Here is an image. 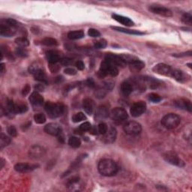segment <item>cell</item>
<instances>
[{
	"label": "cell",
	"instance_id": "e0dca14e",
	"mask_svg": "<svg viewBox=\"0 0 192 192\" xmlns=\"http://www.w3.org/2000/svg\"><path fill=\"white\" fill-rule=\"evenodd\" d=\"M111 65H112V64L108 61H107V60H104V62H102V63L101 64L100 68H99L98 73V77H101V78H103V77H105L107 75H109Z\"/></svg>",
	"mask_w": 192,
	"mask_h": 192
},
{
	"label": "cell",
	"instance_id": "60d3db41",
	"mask_svg": "<svg viewBox=\"0 0 192 192\" xmlns=\"http://www.w3.org/2000/svg\"><path fill=\"white\" fill-rule=\"evenodd\" d=\"M148 98L150 102H153V103H158L161 101V96L156 93H150L148 95Z\"/></svg>",
	"mask_w": 192,
	"mask_h": 192
},
{
	"label": "cell",
	"instance_id": "52a82bcc",
	"mask_svg": "<svg viewBox=\"0 0 192 192\" xmlns=\"http://www.w3.org/2000/svg\"><path fill=\"white\" fill-rule=\"evenodd\" d=\"M146 110V104L144 102L140 101L136 102L131 106L130 113L131 116L134 117H139L144 114Z\"/></svg>",
	"mask_w": 192,
	"mask_h": 192
},
{
	"label": "cell",
	"instance_id": "30bf717a",
	"mask_svg": "<svg viewBox=\"0 0 192 192\" xmlns=\"http://www.w3.org/2000/svg\"><path fill=\"white\" fill-rule=\"evenodd\" d=\"M152 70L153 71L156 72L158 75L169 76V77H171L172 71H173V69L171 68V67L164 63L157 64V65H155Z\"/></svg>",
	"mask_w": 192,
	"mask_h": 192
},
{
	"label": "cell",
	"instance_id": "d6a6232c",
	"mask_svg": "<svg viewBox=\"0 0 192 192\" xmlns=\"http://www.w3.org/2000/svg\"><path fill=\"white\" fill-rule=\"evenodd\" d=\"M130 66L133 68V70L135 71H140L141 69H143L145 67V63L143 61H141L140 60L137 59L136 61L133 62Z\"/></svg>",
	"mask_w": 192,
	"mask_h": 192
},
{
	"label": "cell",
	"instance_id": "cb8c5ba5",
	"mask_svg": "<svg viewBox=\"0 0 192 192\" xmlns=\"http://www.w3.org/2000/svg\"><path fill=\"white\" fill-rule=\"evenodd\" d=\"M111 29H113L116 30V31H117V32H121V33H126V34H129V35H142L144 34V33H142V32L137 31V30L129 29L119 27V26H111Z\"/></svg>",
	"mask_w": 192,
	"mask_h": 192
},
{
	"label": "cell",
	"instance_id": "2e32d148",
	"mask_svg": "<svg viewBox=\"0 0 192 192\" xmlns=\"http://www.w3.org/2000/svg\"><path fill=\"white\" fill-rule=\"evenodd\" d=\"M109 116V108L107 105H101L97 109L95 112V120L100 121L103 120L108 117Z\"/></svg>",
	"mask_w": 192,
	"mask_h": 192
},
{
	"label": "cell",
	"instance_id": "94428289",
	"mask_svg": "<svg viewBox=\"0 0 192 192\" xmlns=\"http://www.w3.org/2000/svg\"><path fill=\"white\" fill-rule=\"evenodd\" d=\"M89 133H91L92 134H94V135H95V134H98V132L97 129H96V128L92 127V128L90 129V130H89Z\"/></svg>",
	"mask_w": 192,
	"mask_h": 192
},
{
	"label": "cell",
	"instance_id": "74e56055",
	"mask_svg": "<svg viewBox=\"0 0 192 192\" xmlns=\"http://www.w3.org/2000/svg\"><path fill=\"white\" fill-rule=\"evenodd\" d=\"M41 68V64L38 62H35L30 65L29 68V73H31L32 75H34L37 71H38Z\"/></svg>",
	"mask_w": 192,
	"mask_h": 192
},
{
	"label": "cell",
	"instance_id": "d6986e66",
	"mask_svg": "<svg viewBox=\"0 0 192 192\" xmlns=\"http://www.w3.org/2000/svg\"><path fill=\"white\" fill-rule=\"evenodd\" d=\"M174 104L176 107H177L179 109H184V110H188L190 113L192 111L191 103L188 99H180V100L175 101Z\"/></svg>",
	"mask_w": 192,
	"mask_h": 192
},
{
	"label": "cell",
	"instance_id": "5bb4252c",
	"mask_svg": "<svg viewBox=\"0 0 192 192\" xmlns=\"http://www.w3.org/2000/svg\"><path fill=\"white\" fill-rule=\"evenodd\" d=\"M38 164H29L27 163H18L14 166V170L18 173H26V172L33 171L37 167Z\"/></svg>",
	"mask_w": 192,
	"mask_h": 192
},
{
	"label": "cell",
	"instance_id": "ab89813d",
	"mask_svg": "<svg viewBox=\"0 0 192 192\" xmlns=\"http://www.w3.org/2000/svg\"><path fill=\"white\" fill-rule=\"evenodd\" d=\"M107 130H108V126L104 122H101L99 123L98 126V134L104 135L106 134Z\"/></svg>",
	"mask_w": 192,
	"mask_h": 192
},
{
	"label": "cell",
	"instance_id": "83f0119b",
	"mask_svg": "<svg viewBox=\"0 0 192 192\" xmlns=\"http://www.w3.org/2000/svg\"><path fill=\"white\" fill-rule=\"evenodd\" d=\"M15 43L17 45L20 47V48H27L29 45V41L26 37H18L17 38L15 39Z\"/></svg>",
	"mask_w": 192,
	"mask_h": 192
},
{
	"label": "cell",
	"instance_id": "1f68e13d",
	"mask_svg": "<svg viewBox=\"0 0 192 192\" xmlns=\"http://www.w3.org/2000/svg\"><path fill=\"white\" fill-rule=\"evenodd\" d=\"M42 44L45 45V46H56L58 44V42L56 40L53 38H50V37H47L44 38L41 41Z\"/></svg>",
	"mask_w": 192,
	"mask_h": 192
},
{
	"label": "cell",
	"instance_id": "4dcf8cb0",
	"mask_svg": "<svg viewBox=\"0 0 192 192\" xmlns=\"http://www.w3.org/2000/svg\"><path fill=\"white\" fill-rule=\"evenodd\" d=\"M11 143V139L10 137H8V136H6V134H4L3 133H2L1 135H0V148L3 149L6 146H8Z\"/></svg>",
	"mask_w": 192,
	"mask_h": 192
},
{
	"label": "cell",
	"instance_id": "603a6c76",
	"mask_svg": "<svg viewBox=\"0 0 192 192\" xmlns=\"http://www.w3.org/2000/svg\"><path fill=\"white\" fill-rule=\"evenodd\" d=\"M46 56L50 64H57L61 60V58H60V56L59 55V53L57 52L53 51V50H49V51L47 52Z\"/></svg>",
	"mask_w": 192,
	"mask_h": 192
},
{
	"label": "cell",
	"instance_id": "44dd1931",
	"mask_svg": "<svg viewBox=\"0 0 192 192\" xmlns=\"http://www.w3.org/2000/svg\"><path fill=\"white\" fill-rule=\"evenodd\" d=\"M80 178L78 176H74L68 180L67 182V188L71 191H79L82 186H80Z\"/></svg>",
	"mask_w": 192,
	"mask_h": 192
},
{
	"label": "cell",
	"instance_id": "ffe728a7",
	"mask_svg": "<svg viewBox=\"0 0 192 192\" xmlns=\"http://www.w3.org/2000/svg\"><path fill=\"white\" fill-rule=\"evenodd\" d=\"M29 102L35 107H38L43 104L44 98L38 92H34L29 96Z\"/></svg>",
	"mask_w": 192,
	"mask_h": 192
},
{
	"label": "cell",
	"instance_id": "bcb514c9",
	"mask_svg": "<svg viewBox=\"0 0 192 192\" xmlns=\"http://www.w3.org/2000/svg\"><path fill=\"white\" fill-rule=\"evenodd\" d=\"M91 128H92L91 124L89 123V122H84V123H83L80 126L79 130H80V131H82V132H85V131H89V130H90Z\"/></svg>",
	"mask_w": 192,
	"mask_h": 192
},
{
	"label": "cell",
	"instance_id": "91938a15",
	"mask_svg": "<svg viewBox=\"0 0 192 192\" xmlns=\"http://www.w3.org/2000/svg\"><path fill=\"white\" fill-rule=\"evenodd\" d=\"M50 68L52 72H56L58 71L59 69H60V67H59L56 64H50Z\"/></svg>",
	"mask_w": 192,
	"mask_h": 192
},
{
	"label": "cell",
	"instance_id": "7a4b0ae2",
	"mask_svg": "<svg viewBox=\"0 0 192 192\" xmlns=\"http://www.w3.org/2000/svg\"><path fill=\"white\" fill-rule=\"evenodd\" d=\"M44 109L49 117L52 119H56L57 117H60L64 113L65 106L61 103L47 102L44 105Z\"/></svg>",
	"mask_w": 192,
	"mask_h": 192
},
{
	"label": "cell",
	"instance_id": "6da1fadb",
	"mask_svg": "<svg viewBox=\"0 0 192 192\" xmlns=\"http://www.w3.org/2000/svg\"><path fill=\"white\" fill-rule=\"evenodd\" d=\"M99 173L104 176H115L119 171V167L117 163L111 159H103L98 165Z\"/></svg>",
	"mask_w": 192,
	"mask_h": 192
},
{
	"label": "cell",
	"instance_id": "f546056e",
	"mask_svg": "<svg viewBox=\"0 0 192 192\" xmlns=\"http://www.w3.org/2000/svg\"><path fill=\"white\" fill-rule=\"evenodd\" d=\"M68 144L72 148H79L81 145V140L77 137H71L68 139Z\"/></svg>",
	"mask_w": 192,
	"mask_h": 192
},
{
	"label": "cell",
	"instance_id": "7dc6e473",
	"mask_svg": "<svg viewBox=\"0 0 192 192\" xmlns=\"http://www.w3.org/2000/svg\"><path fill=\"white\" fill-rule=\"evenodd\" d=\"M8 133L11 137H17V131L14 125H11L8 128Z\"/></svg>",
	"mask_w": 192,
	"mask_h": 192
},
{
	"label": "cell",
	"instance_id": "6125c7cd",
	"mask_svg": "<svg viewBox=\"0 0 192 192\" xmlns=\"http://www.w3.org/2000/svg\"><path fill=\"white\" fill-rule=\"evenodd\" d=\"M6 71V67H5V64L2 63L1 64V75H3V74H4Z\"/></svg>",
	"mask_w": 192,
	"mask_h": 192
},
{
	"label": "cell",
	"instance_id": "484cf974",
	"mask_svg": "<svg viewBox=\"0 0 192 192\" xmlns=\"http://www.w3.org/2000/svg\"><path fill=\"white\" fill-rule=\"evenodd\" d=\"M35 77V80L37 81H39L44 83H48V80H47V76L45 75L44 71L42 70V68L37 71L33 75Z\"/></svg>",
	"mask_w": 192,
	"mask_h": 192
},
{
	"label": "cell",
	"instance_id": "816d5d0a",
	"mask_svg": "<svg viewBox=\"0 0 192 192\" xmlns=\"http://www.w3.org/2000/svg\"><path fill=\"white\" fill-rule=\"evenodd\" d=\"M64 72L68 75H75L77 74V71L73 68H66L64 70Z\"/></svg>",
	"mask_w": 192,
	"mask_h": 192
},
{
	"label": "cell",
	"instance_id": "f907efd6",
	"mask_svg": "<svg viewBox=\"0 0 192 192\" xmlns=\"http://www.w3.org/2000/svg\"><path fill=\"white\" fill-rule=\"evenodd\" d=\"M113 86H114L113 83L111 82V81H107L104 83L103 87L106 89V90L107 91V92H108V91L112 90L113 88Z\"/></svg>",
	"mask_w": 192,
	"mask_h": 192
},
{
	"label": "cell",
	"instance_id": "8fae6325",
	"mask_svg": "<svg viewBox=\"0 0 192 192\" xmlns=\"http://www.w3.org/2000/svg\"><path fill=\"white\" fill-rule=\"evenodd\" d=\"M45 133L50 134L52 136H60V134H62V127L59 124L54 123V122H52V123H49L45 125L44 129Z\"/></svg>",
	"mask_w": 192,
	"mask_h": 192
},
{
	"label": "cell",
	"instance_id": "ee69618b",
	"mask_svg": "<svg viewBox=\"0 0 192 192\" xmlns=\"http://www.w3.org/2000/svg\"><path fill=\"white\" fill-rule=\"evenodd\" d=\"M107 43L105 40H100V41H96L94 44V47L96 49H104L107 47Z\"/></svg>",
	"mask_w": 192,
	"mask_h": 192
},
{
	"label": "cell",
	"instance_id": "ba28073f",
	"mask_svg": "<svg viewBox=\"0 0 192 192\" xmlns=\"http://www.w3.org/2000/svg\"><path fill=\"white\" fill-rule=\"evenodd\" d=\"M45 154H46V149L39 145H33L29 150V157L34 159L41 158L45 156Z\"/></svg>",
	"mask_w": 192,
	"mask_h": 192
},
{
	"label": "cell",
	"instance_id": "4fadbf2b",
	"mask_svg": "<svg viewBox=\"0 0 192 192\" xmlns=\"http://www.w3.org/2000/svg\"><path fill=\"white\" fill-rule=\"evenodd\" d=\"M105 60L110 62L115 66H119L124 68L126 65V63L122 59L120 56H118L116 54H113V53H107L105 56Z\"/></svg>",
	"mask_w": 192,
	"mask_h": 192
},
{
	"label": "cell",
	"instance_id": "db71d44e",
	"mask_svg": "<svg viewBox=\"0 0 192 192\" xmlns=\"http://www.w3.org/2000/svg\"><path fill=\"white\" fill-rule=\"evenodd\" d=\"M75 66L80 71H83L85 68V65H84L83 62L81 61V60H77V61L75 62Z\"/></svg>",
	"mask_w": 192,
	"mask_h": 192
},
{
	"label": "cell",
	"instance_id": "277c9868",
	"mask_svg": "<svg viewBox=\"0 0 192 192\" xmlns=\"http://www.w3.org/2000/svg\"><path fill=\"white\" fill-rule=\"evenodd\" d=\"M163 158L167 161V163L171 164L174 166L179 167H185V162L183 160L179 157V156L176 153L173 152H167L163 155Z\"/></svg>",
	"mask_w": 192,
	"mask_h": 192
},
{
	"label": "cell",
	"instance_id": "6f0895ef",
	"mask_svg": "<svg viewBox=\"0 0 192 192\" xmlns=\"http://www.w3.org/2000/svg\"><path fill=\"white\" fill-rule=\"evenodd\" d=\"M192 54V52L191 50L186 52V53H176V54H173V56L175 57H184V56H191Z\"/></svg>",
	"mask_w": 192,
	"mask_h": 192
},
{
	"label": "cell",
	"instance_id": "9c48e42d",
	"mask_svg": "<svg viewBox=\"0 0 192 192\" xmlns=\"http://www.w3.org/2000/svg\"><path fill=\"white\" fill-rule=\"evenodd\" d=\"M111 117L113 120L117 122H123L129 118L127 111L122 107H116L111 112Z\"/></svg>",
	"mask_w": 192,
	"mask_h": 192
},
{
	"label": "cell",
	"instance_id": "c3c4849f",
	"mask_svg": "<svg viewBox=\"0 0 192 192\" xmlns=\"http://www.w3.org/2000/svg\"><path fill=\"white\" fill-rule=\"evenodd\" d=\"M118 75H119V70H118L117 67L112 64V65H111L110 69V73H109V75L112 76V77H117Z\"/></svg>",
	"mask_w": 192,
	"mask_h": 192
},
{
	"label": "cell",
	"instance_id": "f6af8a7d",
	"mask_svg": "<svg viewBox=\"0 0 192 192\" xmlns=\"http://www.w3.org/2000/svg\"><path fill=\"white\" fill-rule=\"evenodd\" d=\"M88 35L90 37H92V38H98V37L101 36L100 32L93 28L89 29L88 30Z\"/></svg>",
	"mask_w": 192,
	"mask_h": 192
},
{
	"label": "cell",
	"instance_id": "681fc988",
	"mask_svg": "<svg viewBox=\"0 0 192 192\" xmlns=\"http://www.w3.org/2000/svg\"><path fill=\"white\" fill-rule=\"evenodd\" d=\"M60 62L62 65H65V66H68V65H71L73 63V60L71 59H69V58H64V59H61L60 60Z\"/></svg>",
	"mask_w": 192,
	"mask_h": 192
},
{
	"label": "cell",
	"instance_id": "b9f144b4",
	"mask_svg": "<svg viewBox=\"0 0 192 192\" xmlns=\"http://www.w3.org/2000/svg\"><path fill=\"white\" fill-rule=\"evenodd\" d=\"M28 110V107L26 104H16V113H24Z\"/></svg>",
	"mask_w": 192,
	"mask_h": 192
},
{
	"label": "cell",
	"instance_id": "7c38bea8",
	"mask_svg": "<svg viewBox=\"0 0 192 192\" xmlns=\"http://www.w3.org/2000/svg\"><path fill=\"white\" fill-rule=\"evenodd\" d=\"M149 11L154 14L161 15V16L166 17H172V11L167 8L161 6H152L149 7Z\"/></svg>",
	"mask_w": 192,
	"mask_h": 192
},
{
	"label": "cell",
	"instance_id": "8d00e7d4",
	"mask_svg": "<svg viewBox=\"0 0 192 192\" xmlns=\"http://www.w3.org/2000/svg\"><path fill=\"white\" fill-rule=\"evenodd\" d=\"M34 120L37 124H44L46 122V117L43 113H37L34 116Z\"/></svg>",
	"mask_w": 192,
	"mask_h": 192
},
{
	"label": "cell",
	"instance_id": "5b68a950",
	"mask_svg": "<svg viewBox=\"0 0 192 192\" xmlns=\"http://www.w3.org/2000/svg\"><path fill=\"white\" fill-rule=\"evenodd\" d=\"M124 131L129 135H137L142 131L141 125L134 121H130L127 122L123 127Z\"/></svg>",
	"mask_w": 192,
	"mask_h": 192
},
{
	"label": "cell",
	"instance_id": "e575fe53",
	"mask_svg": "<svg viewBox=\"0 0 192 192\" xmlns=\"http://www.w3.org/2000/svg\"><path fill=\"white\" fill-rule=\"evenodd\" d=\"M182 22L185 24L191 26L192 25V15L191 13H185L182 17Z\"/></svg>",
	"mask_w": 192,
	"mask_h": 192
},
{
	"label": "cell",
	"instance_id": "e7e4bbea",
	"mask_svg": "<svg viewBox=\"0 0 192 192\" xmlns=\"http://www.w3.org/2000/svg\"><path fill=\"white\" fill-rule=\"evenodd\" d=\"M1 167H0V168L1 169H2L3 167H4V165H5V160L3 159V158H1Z\"/></svg>",
	"mask_w": 192,
	"mask_h": 192
},
{
	"label": "cell",
	"instance_id": "f1b7e54d",
	"mask_svg": "<svg viewBox=\"0 0 192 192\" xmlns=\"http://www.w3.org/2000/svg\"><path fill=\"white\" fill-rule=\"evenodd\" d=\"M171 77H173V79H175V80H177L179 82H182L185 79L184 75H183L182 72L181 71L176 70V69H174V70L173 69V71H172Z\"/></svg>",
	"mask_w": 192,
	"mask_h": 192
},
{
	"label": "cell",
	"instance_id": "f35d334b",
	"mask_svg": "<svg viewBox=\"0 0 192 192\" xmlns=\"http://www.w3.org/2000/svg\"><path fill=\"white\" fill-rule=\"evenodd\" d=\"M15 53L17 56L21 57V58H26L28 56V51L25 48H17L15 50Z\"/></svg>",
	"mask_w": 192,
	"mask_h": 192
},
{
	"label": "cell",
	"instance_id": "4316f807",
	"mask_svg": "<svg viewBox=\"0 0 192 192\" xmlns=\"http://www.w3.org/2000/svg\"><path fill=\"white\" fill-rule=\"evenodd\" d=\"M67 36L70 40L80 39L84 37V32L83 30H75V31L69 32Z\"/></svg>",
	"mask_w": 192,
	"mask_h": 192
},
{
	"label": "cell",
	"instance_id": "d590c367",
	"mask_svg": "<svg viewBox=\"0 0 192 192\" xmlns=\"http://www.w3.org/2000/svg\"><path fill=\"white\" fill-rule=\"evenodd\" d=\"M7 111L8 113H16V104L12 100H8L7 102Z\"/></svg>",
	"mask_w": 192,
	"mask_h": 192
},
{
	"label": "cell",
	"instance_id": "9f6ffc18",
	"mask_svg": "<svg viewBox=\"0 0 192 192\" xmlns=\"http://www.w3.org/2000/svg\"><path fill=\"white\" fill-rule=\"evenodd\" d=\"M30 89H31V87H30V86L29 85V84H26V85L24 87H23V90H22V95H23V96L27 95L29 93Z\"/></svg>",
	"mask_w": 192,
	"mask_h": 192
},
{
	"label": "cell",
	"instance_id": "11a10c76",
	"mask_svg": "<svg viewBox=\"0 0 192 192\" xmlns=\"http://www.w3.org/2000/svg\"><path fill=\"white\" fill-rule=\"evenodd\" d=\"M86 85L88 87H89V88H95L96 86L95 83L92 78H89L88 80H86Z\"/></svg>",
	"mask_w": 192,
	"mask_h": 192
},
{
	"label": "cell",
	"instance_id": "ac0fdd59",
	"mask_svg": "<svg viewBox=\"0 0 192 192\" xmlns=\"http://www.w3.org/2000/svg\"><path fill=\"white\" fill-rule=\"evenodd\" d=\"M112 17L116 21H117L118 23H121V24L124 25L125 26H132L134 25V23L133 22L130 18L127 17H124L122 16V15H119L117 14H112Z\"/></svg>",
	"mask_w": 192,
	"mask_h": 192
},
{
	"label": "cell",
	"instance_id": "f5cc1de1",
	"mask_svg": "<svg viewBox=\"0 0 192 192\" xmlns=\"http://www.w3.org/2000/svg\"><path fill=\"white\" fill-rule=\"evenodd\" d=\"M80 85V83H71V84H68L67 86H65V92H68V91L71 90V89H75V87L78 86Z\"/></svg>",
	"mask_w": 192,
	"mask_h": 192
},
{
	"label": "cell",
	"instance_id": "7bdbcfd3",
	"mask_svg": "<svg viewBox=\"0 0 192 192\" xmlns=\"http://www.w3.org/2000/svg\"><path fill=\"white\" fill-rule=\"evenodd\" d=\"M107 92V91L103 87V88H98L96 89L95 94L98 98H104Z\"/></svg>",
	"mask_w": 192,
	"mask_h": 192
},
{
	"label": "cell",
	"instance_id": "680465c9",
	"mask_svg": "<svg viewBox=\"0 0 192 192\" xmlns=\"http://www.w3.org/2000/svg\"><path fill=\"white\" fill-rule=\"evenodd\" d=\"M35 89L36 92H43L44 90V86L43 84H37L36 86H35Z\"/></svg>",
	"mask_w": 192,
	"mask_h": 192
},
{
	"label": "cell",
	"instance_id": "7402d4cb",
	"mask_svg": "<svg viewBox=\"0 0 192 192\" xmlns=\"http://www.w3.org/2000/svg\"><path fill=\"white\" fill-rule=\"evenodd\" d=\"M83 107L87 114L91 115L93 113L94 108H95V102L92 99L87 98L83 101Z\"/></svg>",
	"mask_w": 192,
	"mask_h": 192
},
{
	"label": "cell",
	"instance_id": "3957f363",
	"mask_svg": "<svg viewBox=\"0 0 192 192\" xmlns=\"http://www.w3.org/2000/svg\"><path fill=\"white\" fill-rule=\"evenodd\" d=\"M181 122V118L176 113H168L161 119V124L167 129H174Z\"/></svg>",
	"mask_w": 192,
	"mask_h": 192
},
{
	"label": "cell",
	"instance_id": "d4e9b609",
	"mask_svg": "<svg viewBox=\"0 0 192 192\" xmlns=\"http://www.w3.org/2000/svg\"><path fill=\"white\" fill-rule=\"evenodd\" d=\"M120 89L124 95L129 96L133 92V86L129 82H123L121 84Z\"/></svg>",
	"mask_w": 192,
	"mask_h": 192
},
{
	"label": "cell",
	"instance_id": "9a60e30c",
	"mask_svg": "<svg viewBox=\"0 0 192 192\" xmlns=\"http://www.w3.org/2000/svg\"><path fill=\"white\" fill-rule=\"evenodd\" d=\"M117 136V131L115 128L110 127L105 134L103 135V141L105 144H113Z\"/></svg>",
	"mask_w": 192,
	"mask_h": 192
},
{
	"label": "cell",
	"instance_id": "8992f818",
	"mask_svg": "<svg viewBox=\"0 0 192 192\" xmlns=\"http://www.w3.org/2000/svg\"><path fill=\"white\" fill-rule=\"evenodd\" d=\"M17 29L8 24L5 20H2L0 23V35L3 37H12L17 33Z\"/></svg>",
	"mask_w": 192,
	"mask_h": 192
},
{
	"label": "cell",
	"instance_id": "836d02e7",
	"mask_svg": "<svg viewBox=\"0 0 192 192\" xmlns=\"http://www.w3.org/2000/svg\"><path fill=\"white\" fill-rule=\"evenodd\" d=\"M86 117L85 116V114L83 113H77L75 114V115L72 117V121L74 122H80L82 121L86 120Z\"/></svg>",
	"mask_w": 192,
	"mask_h": 192
},
{
	"label": "cell",
	"instance_id": "be15d7a7",
	"mask_svg": "<svg viewBox=\"0 0 192 192\" xmlns=\"http://www.w3.org/2000/svg\"><path fill=\"white\" fill-rule=\"evenodd\" d=\"M62 81H63V77H60H60H57L55 80V82L56 83H62Z\"/></svg>",
	"mask_w": 192,
	"mask_h": 192
},
{
	"label": "cell",
	"instance_id": "03108f58",
	"mask_svg": "<svg viewBox=\"0 0 192 192\" xmlns=\"http://www.w3.org/2000/svg\"><path fill=\"white\" fill-rule=\"evenodd\" d=\"M188 66H189V67H190V68H191V64H188Z\"/></svg>",
	"mask_w": 192,
	"mask_h": 192
}]
</instances>
